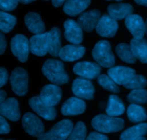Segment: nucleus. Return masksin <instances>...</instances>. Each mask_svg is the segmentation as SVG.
<instances>
[{"instance_id": "41", "label": "nucleus", "mask_w": 147, "mask_h": 140, "mask_svg": "<svg viewBox=\"0 0 147 140\" xmlns=\"http://www.w3.org/2000/svg\"><path fill=\"white\" fill-rule=\"evenodd\" d=\"M6 96H7V93L4 91L0 90V104L5 100Z\"/></svg>"}, {"instance_id": "23", "label": "nucleus", "mask_w": 147, "mask_h": 140, "mask_svg": "<svg viewBox=\"0 0 147 140\" xmlns=\"http://www.w3.org/2000/svg\"><path fill=\"white\" fill-rule=\"evenodd\" d=\"M24 22L27 29L33 34H42L45 32V26L38 13L30 12L26 14Z\"/></svg>"}, {"instance_id": "31", "label": "nucleus", "mask_w": 147, "mask_h": 140, "mask_svg": "<svg viewBox=\"0 0 147 140\" xmlns=\"http://www.w3.org/2000/svg\"><path fill=\"white\" fill-rule=\"evenodd\" d=\"M129 103L134 104H144L147 103V91L144 89H134L127 96Z\"/></svg>"}, {"instance_id": "45", "label": "nucleus", "mask_w": 147, "mask_h": 140, "mask_svg": "<svg viewBox=\"0 0 147 140\" xmlns=\"http://www.w3.org/2000/svg\"><path fill=\"white\" fill-rule=\"evenodd\" d=\"M135 140H146V139H145L144 137H139V138H137V139H135Z\"/></svg>"}, {"instance_id": "19", "label": "nucleus", "mask_w": 147, "mask_h": 140, "mask_svg": "<svg viewBox=\"0 0 147 140\" xmlns=\"http://www.w3.org/2000/svg\"><path fill=\"white\" fill-rule=\"evenodd\" d=\"M86 108L84 101L78 97H71L63 103L61 112L65 116H75L83 113Z\"/></svg>"}, {"instance_id": "37", "label": "nucleus", "mask_w": 147, "mask_h": 140, "mask_svg": "<svg viewBox=\"0 0 147 140\" xmlns=\"http://www.w3.org/2000/svg\"><path fill=\"white\" fill-rule=\"evenodd\" d=\"M8 72L4 68L0 67V88L4 86L8 80Z\"/></svg>"}, {"instance_id": "17", "label": "nucleus", "mask_w": 147, "mask_h": 140, "mask_svg": "<svg viewBox=\"0 0 147 140\" xmlns=\"http://www.w3.org/2000/svg\"><path fill=\"white\" fill-rule=\"evenodd\" d=\"M65 37L72 44L79 45L83 41V29L73 20H67L64 23Z\"/></svg>"}, {"instance_id": "43", "label": "nucleus", "mask_w": 147, "mask_h": 140, "mask_svg": "<svg viewBox=\"0 0 147 140\" xmlns=\"http://www.w3.org/2000/svg\"><path fill=\"white\" fill-rule=\"evenodd\" d=\"M36 1V0H18L19 2L22 3V4H30V3L32 2V1Z\"/></svg>"}, {"instance_id": "15", "label": "nucleus", "mask_w": 147, "mask_h": 140, "mask_svg": "<svg viewBox=\"0 0 147 140\" xmlns=\"http://www.w3.org/2000/svg\"><path fill=\"white\" fill-rule=\"evenodd\" d=\"M100 17V11L97 9L90 10L80 14L78 19V23L83 30L90 32L96 28Z\"/></svg>"}, {"instance_id": "30", "label": "nucleus", "mask_w": 147, "mask_h": 140, "mask_svg": "<svg viewBox=\"0 0 147 140\" xmlns=\"http://www.w3.org/2000/svg\"><path fill=\"white\" fill-rule=\"evenodd\" d=\"M17 22V19L14 16L0 11V32L8 33L14 28Z\"/></svg>"}, {"instance_id": "28", "label": "nucleus", "mask_w": 147, "mask_h": 140, "mask_svg": "<svg viewBox=\"0 0 147 140\" xmlns=\"http://www.w3.org/2000/svg\"><path fill=\"white\" fill-rule=\"evenodd\" d=\"M127 115L129 120L133 123L142 122L147 119L145 109L140 105L131 103L127 109Z\"/></svg>"}, {"instance_id": "44", "label": "nucleus", "mask_w": 147, "mask_h": 140, "mask_svg": "<svg viewBox=\"0 0 147 140\" xmlns=\"http://www.w3.org/2000/svg\"><path fill=\"white\" fill-rule=\"evenodd\" d=\"M145 32L147 34V20L145 22Z\"/></svg>"}, {"instance_id": "27", "label": "nucleus", "mask_w": 147, "mask_h": 140, "mask_svg": "<svg viewBox=\"0 0 147 140\" xmlns=\"http://www.w3.org/2000/svg\"><path fill=\"white\" fill-rule=\"evenodd\" d=\"M147 133V124L142 123L126 129L121 135L120 140H135Z\"/></svg>"}, {"instance_id": "4", "label": "nucleus", "mask_w": 147, "mask_h": 140, "mask_svg": "<svg viewBox=\"0 0 147 140\" xmlns=\"http://www.w3.org/2000/svg\"><path fill=\"white\" fill-rule=\"evenodd\" d=\"M73 129V122L68 119H63L56 124L50 131L43 134L37 140H65Z\"/></svg>"}, {"instance_id": "33", "label": "nucleus", "mask_w": 147, "mask_h": 140, "mask_svg": "<svg viewBox=\"0 0 147 140\" xmlns=\"http://www.w3.org/2000/svg\"><path fill=\"white\" fill-rule=\"evenodd\" d=\"M86 134L87 129L85 124L82 122H78L73 127L71 133L66 140H85Z\"/></svg>"}, {"instance_id": "21", "label": "nucleus", "mask_w": 147, "mask_h": 140, "mask_svg": "<svg viewBox=\"0 0 147 140\" xmlns=\"http://www.w3.org/2000/svg\"><path fill=\"white\" fill-rule=\"evenodd\" d=\"M61 31L58 27H53L47 32V52L53 57H58L61 47Z\"/></svg>"}, {"instance_id": "5", "label": "nucleus", "mask_w": 147, "mask_h": 140, "mask_svg": "<svg viewBox=\"0 0 147 140\" xmlns=\"http://www.w3.org/2000/svg\"><path fill=\"white\" fill-rule=\"evenodd\" d=\"M10 83L16 95L24 96L28 89V74L27 71L22 68H14L10 76Z\"/></svg>"}, {"instance_id": "2", "label": "nucleus", "mask_w": 147, "mask_h": 140, "mask_svg": "<svg viewBox=\"0 0 147 140\" xmlns=\"http://www.w3.org/2000/svg\"><path fill=\"white\" fill-rule=\"evenodd\" d=\"M91 125L93 129L98 132L111 133L121 130L124 126V121L120 118L99 114L93 118Z\"/></svg>"}, {"instance_id": "39", "label": "nucleus", "mask_w": 147, "mask_h": 140, "mask_svg": "<svg viewBox=\"0 0 147 140\" xmlns=\"http://www.w3.org/2000/svg\"><path fill=\"white\" fill-rule=\"evenodd\" d=\"M7 47V41H6L5 36L3 33L0 32V55L4 54Z\"/></svg>"}, {"instance_id": "35", "label": "nucleus", "mask_w": 147, "mask_h": 140, "mask_svg": "<svg viewBox=\"0 0 147 140\" xmlns=\"http://www.w3.org/2000/svg\"><path fill=\"white\" fill-rule=\"evenodd\" d=\"M18 2V0H0V9L4 11H13Z\"/></svg>"}, {"instance_id": "24", "label": "nucleus", "mask_w": 147, "mask_h": 140, "mask_svg": "<svg viewBox=\"0 0 147 140\" xmlns=\"http://www.w3.org/2000/svg\"><path fill=\"white\" fill-rule=\"evenodd\" d=\"M90 4V0H67L63 7V10L65 14L73 17L81 14Z\"/></svg>"}, {"instance_id": "38", "label": "nucleus", "mask_w": 147, "mask_h": 140, "mask_svg": "<svg viewBox=\"0 0 147 140\" xmlns=\"http://www.w3.org/2000/svg\"><path fill=\"white\" fill-rule=\"evenodd\" d=\"M86 140H109V138L103 134L93 132L88 135Z\"/></svg>"}, {"instance_id": "32", "label": "nucleus", "mask_w": 147, "mask_h": 140, "mask_svg": "<svg viewBox=\"0 0 147 140\" xmlns=\"http://www.w3.org/2000/svg\"><path fill=\"white\" fill-rule=\"evenodd\" d=\"M98 78V82L99 84L102 86L104 89L112 92L114 93H118L120 92L119 86L117 83L109 76V75H100Z\"/></svg>"}, {"instance_id": "9", "label": "nucleus", "mask_w": 147, "mask_h": 140, "mask_svg": "<svg viewBox=\"0 0 147 140\" xmlns=\"http://www.w3.org/2000/svg\"><path fill=\"white\" fill-rule=\"evenodd\" d=\"M101 68L98 63L83 61L76 63L73 67V72L83 78L94 79L100 76Z\"/></svg>"}, {"instance_id": "7", "label": "nucleus", "mask_w": 147, "mask_h": 140, "mask_svg": "<svg viewBox=\"0 0 147 140\" xmlns=\"http://www.w3.org/2000/svg\"><path fill=\"white\" fill-rule=\"evenodd\" d=\"M22 126L28 135L39 138L44 134L45 127L40 118L31 112H27L23 116Z\"/></svg>"}, {"instance_id": "40", "label": "nucleus", "mask_w": 147, "mask_h": 140, "mask_svg": "<svg viewBox=\"0 0 147 140\" xmlns=\"http://www.w3.org/2000/svg\"><path fill=\"white\" fill-rule=\"evenodd\" d=\"M66 1L67 0H52V3H53L54 7H59L63 5V4H65Z\"/></svg>"}, {"instance_id": "46", "label": "nucleus", "mask_w": 147, "mask_h": 140, "mask_svg": "<svg viewBox=\"0 0 147 140\" xmlns=\"http://www.w3.org/2000/svg\"><path fill=\"white\" fill-rule=\"evenodd\" d=\"M0 140H13V139H0Z\"/></svg>"}, {"instance_id": "29", "label": "nucleus", "mask_w": 147, "mask_h": 140, "mask_svg": "<svg viewBox=\"0 0 147 140\" xmlns=\"http://www.w3.org/2000/svg\"><path fill=\"white\" fill-rule=\"evenodd\" d=\"M116 53L121 60L127 63H135L136 60L130 45L127 43H120L116 47Z\"/></svg>"}, {"instance_id": "6", "label": "nucleus", "mask_w": 147, "mask_h": 140, "mask_svg": "<svg viewBox=\"0 0 147 140\" xmlns=\"http://www.w3.org/2000/svg\"><path fill=\"white\" fill-rule=\"evenodd\" d=\"M11 50L13 55L22 63L27 60L30 53V40L23 34H16L11 40Z\"/></svg>"}, {"instance_id": "22", "label": "nucleus", "mask_w": 147, "mask_h": 140, "mask_svg": "<svg viewBox=\"0 0 147 140\" xmlns=\"http://www.w3.org/2000/svg\"><path fill=\"white\" fill-rule=\"evenodd\" d=\"M109 14L116 20H121L126 19L133 13L132 5L127 3H116L111 4L107 8Z\"/></svg>"}, {"instance_id": "47", "label": "nucleus", "mask_w": 147, "mask_h": 140, "mask_svg": "<svg viewBox=\"0 0 147 140\" xmlns=\"http://www.w3.org/2000/svg\"><path fill=\"white\" fill-rule=\"evenodd\" d=\"M116 1H122V0H116Z\"/></svg>"}, {"instance_id": "8", "label": "nucleus", "mask_w": 147, "mask_h": 140, "mask_svg": "<svg viewBox=\"0 0 147 140\" xmlns=\"http://www.w3.org/2000/svg\"><path fill=\"white\" fill-rule=\"evenodd\" d=\"M72 91L80 99L92 100L94 98V86L88 79L83 78H76L73 83Z\"/></svg>"}, {"instance_id": "10", "label": "nucleus", "mask_w": 147, "mask_h": 140, "mask_svg": "<svg viewBox=\"0 0 147 140\" xmlns=\"http://www.w3.org/2000/svg\"><path fill=\"white\" fill-rule=\"evenodd\" d=\"M119 24L109 14H104L99 20L96 27V32L101 37H112L116 34Z\"/></svg>"}, {"instance_id": "25", "label": "nucleus", "mask_w": 147, "mask_h": 140, "mask_svg": "<svg viewBox=\"0 0 147 140\" xmlns=\"http://www.w3.org/2000/svg\"><path fill=\"white\" fill-rule=\"evenodd\" d=\"M130 45L136 58L142 63H147V40L133 38Z\"/></svg>"}, {"instance_id": "48", "label": "nucleus", "mask_w": 147, "mask_h": 140, "mask_svg": "<svg viewBox=\"0 0 147 140\" xmlns=\"http://www.w3.org/2000/svg\"><path fill=\"white\" fill-rule=\"evenodd\" d=\"M45 1H48V0H45Z\"/></svg>"}, {"instance_id": "1", "label": "nucleus", "mask_w": 147, "mask_h": 140, "mask_svg": "<svg viewBox=\"0 0 147 140\" xmlns=\"http://www.w3.org/2000/svg\"><path fill=\"white\" fill-rule=\"evenodd\" d=\"M42 70L44 76L53 84L63 85L68 82L69 76L65 70L64 64L60 60L49 59L43 64Z\"/></svg>"}, {"instance_id": "42", "label": "nucleus", "mask_w": 147, "mask_h": 140, "mask_svg": "<svg viewBox=\"0 0 147 140\" xmlns=\"http://www.w3.org/2000/svg\"><path fill=\"white\" fill-rule=\"evenodd\" d=\"M136 4L147 7V0H134Z\"/></svg>"}, {"instance_id": "13", "label": "nucleus", "mask_w": 147, "mask_h": 140, "mask_svg": "<svg viewBox=\"0 0 147 140\" xmlns=\"http://www.w3.org/2000/svg\"><path fill=\"white\" fill-rule=\"evenodd\" d=\"M40 97L45 103L48 106H54L61 100L62 90L57 85H46L42 89Z\"/></svg>"}, {"instance_id": "26", "label": "nucleus", "mask_w": 147, "mask_h": 140, "mask_svg": "<svg viewBox=\"0 0 147 140\" xmlns=\"http://www.w3.org/2000/svg\"><path fill=\"white\" fill-rule=\"evenodd\" d=\"M124 112L125 106L121 99L115 94L111 95L106 109L107 115L111 116H118L123 114Z\"/></svg>"}, {"instance_id": "34", "label": "nucleus", "mask_w": 147, "mask_h": 140, "mask_svg": "<svg viewBox=\"0 0 147 140\" xmlns=\"http://www.w3.org/2000/svg\"><path fill=\"white\" fill-rule=\"evenodd\" d=\"M147 85V80L146 78L142 75L135 74L126 84H125L124 88L128 89H144Z\"/></svg>"}, {"instance_id": "3", "label": "nucleus", "mask_w": 147, "mask_h": 140, "mask_svg": "<svg viewBox=\"0 0 147 140\" xmlns=\"http://www.w3.org/2000/svg\"><path fill=\"white\" fill-rule=\"evenodd\" d=\"M92 55L100 66L111 68L114 66V55L111 50L110 43L106 40H100L95 45L92 51Z\"/></svg>"}, {"instance_id": "14", "label": "nucleus", "mask_w": 147, "mask_h": 140, "mask_svg": "<svg viewBox=\"0 0 147 140\" xmlns=\"http://www.w3.org/2000/svg\"><path fill=\"white\" fill-rule=\"evenodd\" d=\"M125 24L134 38L142 39L145 34V22L141 16L131 14L125 19Z\"/></svg>"}, {"instance_id": "20", "label": "nucleus", "mask_w": 147, "mask_h": 140, "mask_svg": "<svg viewBox=\"0 0 147 140\" xmlns=\"http://www.w3.org/2000/svg\"><path fill=\"white\" fill-rule=\"evenodd\" d=\"M47 32L34 34L30 39V51L37 56H44L47 52Z\"/></svg>"}, {"instance_id": "18", "label": "nucleus", "mask_w": 147, "mask_h": 140, "mask_svg": "<svg viewBox=\"0 0 147 140\" xmlns=\"http://www.w3.org/2000/svg\"><path fill=\"white\" fill-rule=\"evenodd\" d=\"M86 53V48L80 45H67L62 47L58 57L64 61L73 62L81 58Z\"/></svg>"}, {"instance_id": "36", "label": "nucleus", "mask_w": 147, "mask_h": 140, "mask_svg": "<svg viewBox=\"0 0 147 140\" xmlns=\"http://www.w3.org/2000/svg\"><path fill=\"white\" fill-rule=\"evenodd\" d=\"M10 132V127L4 116L0 114V135H5Z\"/></svg>"}, {"instance_id": "12", "label": "nucleus", "mask_w": 147, "mask_h": 140, "mask_svg": "<svg viewBox=\"0 0 147 140\" xmlns=\"http://www.w3.org/2000/svg\"><path fill=\"white\" fill-rule=\"evenodd\" d=\"M135 74L136 73L133 68L126 66H112L108 70V75L116 83L123 86L126 84Z\"/></svg>"}, {"instance_id": "11", "label": "nucleus", "mask_w": 147, "mask_h": 140, "mask_svg": "<svg viewBox=\"0 0 147 140\" xmlns=\"http://www.w3.org/2000/svg\"><path fill=\"white\" fill-rule=\"evenodd\" d=\"M29 104L34 112L46 120H53L56 116V110L54 106L45 103L40 96H36L29 100Z\"/></svg>"}, {"instance_id": "16", "label": "nucleus", "mask_w": 147, "mask_h": 140, "mask_svg": "<svg viewBox=\"0 0 147 140\" xmlns=\"http://www.w3.org/2000/svg\"><path fill=\"white\" fill-rule=\"evenodd\" d=\"M0 114L13 122H17L20 118L19 103L15 98L5 99L0 104Z\"/></svg>"}]
</instances>
